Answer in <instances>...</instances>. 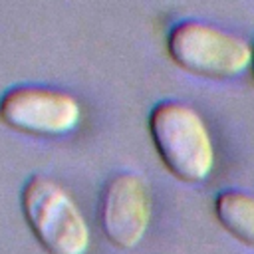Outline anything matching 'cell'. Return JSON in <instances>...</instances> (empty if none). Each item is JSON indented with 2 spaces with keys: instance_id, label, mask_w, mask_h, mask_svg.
<instances>
[{
  "instance_id": "obj_5",
  "label": "cell",
  "mask_w": 254,
  "mask_h": 254,
  "mask_svg": "<svg viewBox=\"0 0 254 254\" xmlns=\"http://www.w3.org/2000/svg\"><path fill=\"white\" fill-rule=\"evenodd\" d=\"M153 216L151 187L139 173H113L99 194V224L103 234L117 248L137 246Z\"/></svg>"
},
{
  "instance_id": "obj_6",
  "label": "cell",
  "mask_w": 254,
  "mask_h": 254,
  "mask_svg": "<svg viewBox=\"0 0 254 254\" xmlns=\"http://www.w3.org/2000/svg\"><path fill=\"white\" fill-rule=\"evenodd\" d=\"M214 214L220 226L238 242L254 248V194L240 189H224L214 198Z\"/></svg>"
},
{
  "instance_id": "obj_2",
  "label": "cell",
  "mask_w": 254,
  "mask_h": 254,
  "mask_svg": "<svg viewBox=\"0 0 254 254\" xmlns=\"http://www.w3.org/2000/svg\"><path fill=\"white\" fill-rule=\"evenodd\" d=\"M20 204L30 230L50 254H85L89 224L73 196L54 177L30 175L22 187Z\"/></svg>"
},
{
  "instance_id": "obj_1",
  "label": "cell",
  "mask_w": 254,
  "mask_h": 254,
  "mask_svg": "<svg viewBox=\"0 0 254 254\" xmlns=\"http://www.w3.org/2000/svg\"><path fill=\"white\" fill-rule=\"evenodd\" d=\"M149 133L163 165L181 181L200 183L214 167V145L200 113L179 99H161L149 111Z\"/></svg>"
},
{
  "instance_id": "obj_3",
  "label": "cell",
  "mask_w": 254,
  "mask_h": 254,
  "mask_svg": "<svg viewBox=\"0 0 254 254\" xmlns=\"http://www.w3.org/2000/svg\"><path fill=\"white\" fill-rule=\"evenodd\" d=\"M167 52L183 69L210 79L234 77L252 62V48L244 38L194 18L171 26Z\"/></svg>"
},
{
  "instance_id": "obj_7",
  "label": "cell",
  "mask_w": 254,
  "mask_h": 254,
  "mask_svg": "<svg viewBox=\"0 0 254 254\" xmlns=\"http://www.w3.org/2000/svg\"><path fill=\"white\" fill-rule=\"evenodd\" d=\"M252 69H254V48H252Z\"/></svg>"
},
{
  "instance_id": "obj_4",
  "label": "cell",
  "mask_w": 254,
  "mask_h": 254,
  "mask_svg": "<svg viewBox=\"0 0 254 254\" xmlns=\"http://www.w3.org/2000/svg\"><path fill=\"white\" fill-rule=\"evenodd\" d=\"M0 119L16 131L64 135L81 121V103L67 89L24 81L2 91Z\"/></svg>"
}]
</instances>
